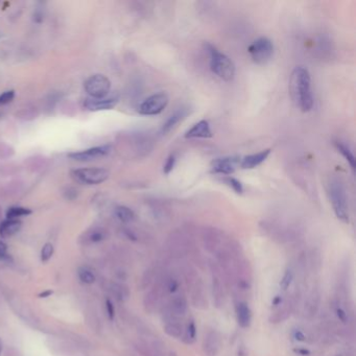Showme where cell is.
I'll list each match as a JSON object with an SVG mask.
<instances>
[{
  "mask_svg": "<svg viewBox=\"0 0 356 356\" xmlns=\"http://www.w3.org/2000/svg\"><path fill=\"white\" fill-rule=\"evenodd\" d=\"M167 249L171 257L173 258H183L186 256L190 251V246L187 242V240L179 235H173L169 238L167 243Z\"/></svg>",
  "mask_w": 356,
  "mask_h": 356,
  "instance_id": "13",
  "label": "cell"
},
{
  "mask_svg": "<svg viewBox=\"0 0 356 356\" xmlns=\"http://www.w3.org/2000/svg\"><path fill=\"white\" fill-rule=\"evenodd\" d=\"M106 306H107V313H108V317L110 320H113L114 319V316H115V308H114V305L113 303L111 302V300H107V303H106Z\"/></svg>",
  "mask_w": 356,
  "mask_h": 356,
  "instance_id": "37",
  "label": "cell"
},
{
  "mask_svg": "<svg viewBox=\"0 0 356 356\" xmlns=\"http://www.w3.org/2000/svg\"><path fill=\"white\" fill-rule=\"evenodd\" d=\"M209 269L211 274V291L213 303L216 308H222L226 301V283L221 271L216 262L210 261Z\"/></svg>",
  "mask_w": 356,
  "mask_h": 356,
  "instance_id": "5",
  "label": "cell"
},
{
  "mask_svg": "<svg viewBox=\"0 0 356 356\" xmlns=\"http://www.w3.org/2000/svg\"><path fill=\"white\" fill-rule=\"evenodd\" d=\"M187 115V109L185 108H182V109H179V110H176L174 113H172L167 119L166 121L163 123L162 125V134H167V133H169L177 123H179L180 121H182Z\"/></svg>",
  "mask_w": 356,
  "mask_h": 356,
  "instance_id": "22",
  "label": "cell"
},
{
  "mask_svg": "<svg viewBox=\"0 0 356 356\" xmlns=\"http://www.w3.org/2000/svg\"><path fill=\"white\" fill-rule=\"evenodd\" d=\"M175 163H176V157H175V155L174 154H171L169 155V157L167 158L165 164H164V168H163V171L165 174H169L172 169L174 168L175 166Z\"/></svg>",
  "mask_w": 356,
  "mask_h": 356,
  "instance_id": "33",
  "label": "cell"
},
{
  "mask_svg": "<svg viewBox=\"0 0 356 356\" xmlns=\"http://www.w3.org/2000/svg\"><path fill=\"white\" fill-rule=\"evenodd\" d=\"M164 296L165 294L162 288V285L158 280L151 291H149V293L145 296L144 307L146 311H148L149 314H152L158 309V307H161V301Z\"/></svg>",
  "mask_w": 356,
  "mask_h": 356,
  "instance_id": "14",
  "label": "cell"
},
{
  "mask_svg": "<svg viewBox=\"0 0 356 356\" xmlns=\"http://www.w3.org/2000/svg\"><path fill=\"white\" fill-rule=\"evenodd\" d=\"M293 338L297 341V342H305L306 341V336L305 333L300 330V329H296L293 332Z\"/></svg>",
  "mask_w": 356,
  "mask_h": 356,
  "instance_id": "38",
  "label": "cell"
},
{
  "mask_svg": "<svg viewBox=\"0 0 356 356\" xmlns=\"http://www.w3.org/2000/svg\"><path fill=\"white\" fill-rule=\"evenodd\" d=\"M184 282L190 297L192 306L199 310L208 308V299L204 282L192 265H185L183 269Z\"/></svg>",
  "mask_w": 356,
  "mask_h": 356,
  "instance_id": "2",
  "label": "cell"
},
{
  "mask_svg": "<svg viewBox=\"0 0 356 356\" xmlns=\"http://www.w3.org/2000/svg\"><path fill=\"white\" fill-rule=\"evenodd\" d=\"M155 275H156L155 270H148V271H146V273H145V275H144V277H143V283H144V286H145V287L148 286V285L152 282V280H154V278H155Z\"/></svg>",
  "mask_w": 356,
  "mask_h": 356,
  "instance_id": "36",
  "label": "cell"
},
{
  "mask_svg": "<svg viewBox=\"0 0 356 356\" xmlns=\"http://www.w3.org/2000/svg\"><path fill=\"white\" fill-rule=\"evenodd\" d=\"M203 243L207 252L215 254L221 248V235L215 229H207L203 232Z\"/></svg>",
  "mask_w": 356,
  "mask_h": 356,
  "instance_id": "18",
  "label": "cell"
},
{
  "mask_svg": "<svg viewBox=\"0 0 356 356\" xmlns=\"http://www.w3.org/2000/svg\"><path fill=\"white\" fill-rule=\"evenodd\" d=\"M115 215L122 222H130L135 218L134 211L126 206H118L115 209Z\"/></svg>",
  "mask_w": 356,
  "mask_h": 356,
  "instance_id": "26",
  "label": "cell"
},
{
  "mask_svg": "<svg viewBox=\"0 0 356 356\" xmlns=\"http://www.w3.org/2000/svg\"><path fill=\"white\" fill-rule=\"evenodd\" d=\"M283 303V299H282V296H276L272 302V306L276 309L277 307H279L281 304Z\"/></svg>",
  "mask_w": 356,
  "mask_h": 356,
  "instance_id": "40",
  "label": "cell"
},
{
  "mask_svg": "<svg viewBox=\"0 0 356 356\" xmlns=\"http://www.w3.org/2000/svg\"><path fill=\"white\" fill-rule=\"evenodd\" d=\"M15 97V91L14 90H9L4 92L3 94H0V105H7L11 103Z\"/></svg>",
  "mask_w": 356,
  "mask_h": 356,
  "instance_id": "35",
  "label": "cell"
},
{
  "mask_svg": "<svg viewBox=\"0 0 356 356\" xmlns=\"http://www.w3.org/2000/svg\"><path fill=\"white\" fill-rule=\"evenodd\" d=\"M168 356H177V354L174 351H169L168 352Z\"/></svg>",
  "mask_w": 356,
  "mask_h": 356,
  "instance_id": "44",
  "label": "cell"
},
{
  "mask_svg": "<svg viewBox=\"0 0 356 356\" xmlns=\"http://www.w3.org/2000/svg\"><path fill=\"white\" fill-rule=\"evenodd\" d=\"M335 313H336V316L341 323H343V324L349 323L348 311L346 310V308L344 306H342V304L339 300H337L336 304H335Z\"/></svg>",
  "mask_w": 356,
  "mask_h": 356,
  "instance_id": "29",
  "label": "cell"
},
{
  "mask_svg": "<svg viewBox=\"0 0 356 356\" xmlns=\"http://www.w3.org/2000/svg\"><path fill=\"white\" fill-rule=\"evenodd\" d=\"M252 60L256 64L268 63L274 55V44L266 37H261L256 39L248 49Z\"/></svg>",
  "mask_w": 356,
  "mask_h": 356,
  "instance_id": "6",
  "label": "cell"
},
{
  "mask_svg": "<svg viewBox=\"0 0 356 356\" xmlns=\"http://www.w3.org/2000/svg\"><path fill=\"white\" fill-rule=\"evenodd\" d=\"M73 179L82 184L87 185H97L106 180L110 175L109 171L100 167H90V168H79L71 171Z\"/></svg>",
  "mask_w": 356,
  "mask_h": 356,
  "instance_id": "7",
  "label": "cell"
},
{
  "mask_svg": "<svg viewBox=\"0 0 356 356\" xmlns=\"http://www.w3.org/2000/svg\"><path fill=\"white\" fill-rule=\"evenodd\" d=\"M186 138H211L212 131L207 120H201L192 125L185 134Z\"/></svg>",
  "mask_w": 356,
  "mask_h": 356,
  "instance_id": "21",
  "label": "cell"
},
{
  "mask_svg": "<svg viewBox=\"0 0 356 356\" xmlns=\"http://www.w3.org/2000/svg\"><path fill=\"white\" fill-rule=\"evenodd\" d=\"M329 197L337 217L343 222H349V206L346 190L339 180L329 184Z\"/></svg>",
  "mask_w": 356,
  "mask_h": 356,
  "instance_id": "4",
  "label": "cell"
},
{
  "mask_svg": "<svg viewBox=\"0 0 356 356\" xmlns=\"http://www.w3.org/2000/svg\"><path fill=\"white\" fill-rule=\"evenodd\" d=\"M298 355H302V356H308L310 354V351L305 349V348H298L294 350Z\"/></svg>",
  "mask_w": 356,
  "mask_h": 356,
  "instance_id": "41",
  "label": "cell"
},
{
  "mask_svg": "<svg viewBox=\"0 0 356 356\" xmlns=\"http://www.w3.org/2000/svg\"><path fill=\"white\" fill-rule=\"evenodd\" d=\"M291 91L294 100L302 112H309L314 108V96L311 92V79L309 71L299 66L296 67L291 78Z\"/></svg>",
  "mask_w": 356,
  "mask_h": 356,
  "instance_id": "1",
  "label": "cell"
},
{
  "mask_svg": "<svg viewBox=\"0 0 356 356\" xmlns=\"http://www.w3.org/2000/svg\"><path fill=\"white\" fill-rule=\"evenodd\" d=\"M162 306H164L172 316L181 319L186 314L188 302L186 297H184L183 295H173L170 300Z\"/></svg>",
  "mask_w": 356,
  "mask_h": 356,
  "instance_id": "16",
  "label": "cell"
},
{
  "mask_svg": "<svg viewBox=\"0 0 356 356\" xmlns=\"http://www.w3.org/2000/svg\"><path fill=\"white\" fill-rule=\"evenodd\" d=\"M22 227V222L18 219H6L0 224V235L2 237H11L15 235Z\"/></svg>",
  "mask_w": 356,
  "mask_h": 356,
  "instance_id": "23",
  "label": "cell"
},
{
  "mask_svg": "<svg viewBox=\"0 0 356 356\" xmlns=\"http://www.w3.org/2000/svg\"><path fill=\"white\" fill-rule=\"evenodd\" d=\"M106 237V234L103 230H94L89 235V240L91 242H99L104 240Z\"/></svg>",
  "mask_w": 356,
  "mask_h": 356,
  "instance_id": "34",
  "label": "cell"
},
{
  "mask_svg": "<svg viewBox=\"0 0 356 356\" xmlns=\"http://www.w3.org/2000/svg\"><path fill=\"white\" fill-rule=\"evenodd\" d=\"M2 351H3V343L0 341V353H2Z\"/></svg>",
  "mask_w": 356,
  "mask_h": 356,
  "instance_id": "45",
  "label": "cell"
},
{
  "mask_svg": "<svg viewBox=\"0 0 356 356\" xmlns=\"http://www.w3.org/2000/svg\"><path fill=\"white\" fill-rule=\"evenodd\" d=\"M50 295H53V292H52V291H46V292L42 293V294L40 295V297H41V298H47V297H49Z\"/></svg>",
  "mask_w": 356,
  "mask_h": 356,
  "instance_id": "42",
  "label": "cell"
},
{
  "mask_svg": "<svg viewBox=\"0 0 356 356\" xmlns=\"http://www.w3.org/2000/svg\"><path fill=\"white\" fill-rule=\"evenodd\" d=\"M321 304V289L319 286L315 285L310 289L305 298L303 305V314L307 320H311L316 317L320 309Z\"/></svg>",
  "mask_w": 356,
  "mask_h": 356,
  "instance_id": "10",
  "label": "cell"
},
{
  "mask_svg": "<svg viewBox=\"0 0 356 356\" xmlns=\"http://www.w3.org/2000/svg\"><path fill=\"white\" fill-rule=\"evenodd\" d=\"M32 213V210L24 207H11L7 211L8 219H18V217L27 216Z\"/></svg>",
  "mask_w": 356,
  "mask_h": 356,
  "instance_id": "27",
  "label": "cell"
},
{
  "mask_svg": "<svg viewBox=\"0 0 356 356\" xmlns=\"http://www.w3.org/2000/svg\"><path fill=\"white\" fill-rule=\"evenodd\" d=\"M84 88L91 98H104L110 92L111 82L103 74H94L86 80Z\"/></svg>",
  "mask_w": 356,
  "mask_h": 356,
  "instance_id": "8",
  "label": "cell"
},
{
  "mask_svg": "<svg viewBox=\"0 0 356 356\" xmlns=\"http://www.w3.org/2000/svg\"><path fill=\"white\" fill-rule=\"evenodd\" d=\"M205 47L210 57V69L212 72L226 82L233 81L235 77V65L233 61L209 43L206 44Z\"/></svg>",
  "mask_w": 356,
  "mask_h": 356,
  "instance_id": "3",
  "label": "cell"
},
{
  "mask_svg": "<svg viewBox=\"0 0 356 356\" xmlns=\"http://www.w3.org/2000/svg\"><path fill=\"white\" fill-rule=\"evenodd\" d=\"M240 160V157H237V156H230V157L215 159L211 163L212 171L214 173L229 175L233 173L237 167H239Z\"/></svg>",
  "mask_w": 356,
  "mask_h": 356,
  "instance_id": "12",
  "label": "cell"
},
{
  "mask_svg": "<svg viewBox=\"0 0 356 356\" xmlns=\"http://www.w3.org/2000/svg\"><path fill=\"white\" fill-rule=\"evenodd\" d=\"M235 314L237 323L241 328H249L252 321V311L249 304L243 301L238 300L235 303Z\"/></svg>",
  "mask_w": 356,
  "mask_h": 356,
  "instance_id": "19",
  "label": "cell"
},
{
  "mask_svg": "<svg viewBox=\"0 0 356 356\" xmlns=\"http://www.w3.org/2000/svg\"><path fill=\"white\" fill-rule=\"evenodd\" d=\"M54 246L50 242H47L43 246L41 251V260L43 262H47L54 255Z\"/></svg>",
  "mask_w": 356,
  "mask_h": 356,
  "instance_id": "31",
  "label": "cell"
},
{
  "mask_svg": "<svg viewBox=\"0 0 356 356\" xmlns=\"http://www.w3.org/2000/svg\"><path fill=\"white\" fill-rule=\"evenodd\" d=\"M79 278L83 283H86V284H92L95 282V276L91 271H89L87 269L79 270Z\"/></svg>",
  "mask_w": 356,
  "mask_h": 356,
  "instance_id": "30",
  "label": "cell"
},
{
  "mask_svg": "<svg viewBox=\"0 0 356 356\" xmlns=\"http://www.w3.org/2000/svg\"><path fill=\"white\" fill-rule=\"evenodd\" d=\"M169 101L168 95L166 93L160 92L156 93L147 98H145L139 106L138 111L141 115L154 116L163 112Z\"/></svg>",
  "mask_w": 356,
  "mask_h": 356,
  "instance_id": "9",
  "label": "cell"
},
{
  "mask_svg": "<svg viewBox=\"0 0 356 356\" xmlns=\"http://www.w3.org/2000/svg\"><path fill=\"white\" fill-rule=\"evenodd\" d=\"M295 279V272L292 268H287L281 278V281H280V287L282 291H287V289L289 288V286L292 285L293 281Z\"/></svg>",
  "mask_w": 356,
  "mask_h": 356,
  "instance_id": "28",
  "label": "cell"
},
{
  "mask_svg": "<svg viewBox=\"0 0 356 356\" xmlns=\"http://www.w3.org/2000/svg\"><path fill=\"white\" fill-rule=\"evenodd\" d=\"M9 257V254H8V247H7V244L0 240V259H7Z\"/></svg>",
  "mask_w": 356,
  "mask_h": 356,
  "instance_id": "39",
  "label": "cell"
},
{
  "mask_svg": "<svg viewBox=\"0 0 356 356\" xmlns=\"http://www.w3.org/2000/svg\"><path fill=\"white\" fill-rule=\"evenodd\" d=\"M117 103H118V97H116V96L104 97V98L88 97L85 99L84 107L89 111L111 110L117 105Z\"/></svg>",
  "mask_w": 356,
  "mask_h": 356,
  "instance_id": "17",
  "label": "cell"
},
{
  "mask_svg": "<svg viewBox=\"0 0 356 356\" xmlns=\"http://www.w3.org/2000/svg\"><path fill=\"white\" fill-rule=\"evenodd\" d=\"M196 340V326L195 322L193 320H189L188 323L186 324L183 332L182 341L186 345H192Z\"/></svg>",
  "mask_w": 356,
  "mask_h": 356,
  "instance_id": "24",
  "label": "cell"
},
{
  "mask_svg": "<svg viewBox=\"0 0 356 356\" xmlns=\"http://www.w3.org/2000/svg\"><path fill=\"white\" fill-rule=\"evenodd\" d=\"M336 356H344V355H343V354H337Z\"/></svg>",
  "mask_w": 356,
  "mask_h": 356,
  "instance_id": "46",
  "label": "cell"
},
{
  "mask_svg": "<svg viewBox=\"0 0 356 356\" xmlns=\"http://www.w3.org/2000/svg\"><path fill=\"white\" fill-rule=\"evenodd\" d=\"M111 151V147L109 145H103V146H95L88 148L82 151H74L68 154V157L72 160L80 161V162H88L92 161L97 158L104 157V156L108 155Z\"/></svg>",
  "mask_w": 356,
  "mask_h": 356,
  "instance_id": "11",
  "label": "cell"
},
{
  "mask_svg": "<svg viewBox=\"0 0 356 356\" xmlns=\"http://www.w3.org/2000/svg\"><path fill=\"white\" fill-rule=\"evenodd\" d=\"M147 356H161V355H159V354H157V353H155V352L152 351V352H148V353H147Z\"/></svg>",
  "mask_w": 356,
  "mask_h": 356,
  "instance_id": "43",
  "label": "cell"
},
{
  "mask_svg": "<svg viewBox=\"0 0 356 356\" xmlns=\"http://www.w3.org/2000/svg\"><path fill=\"white\" fill-rule=\"evenodd\" d=\"M221 346L220 336L216 330H208L203 340V352L206 356H217Z\"/></svg>",
  "mask_w": 356,
  "mask_h": 356,
  "instance_id": "15",
  "label": "cell"
},
{
  "mask_svg": "<svg viewBox=\"0 0 356 356\" xmlns=\"http://www.w3.org/2000/svg\"><path fill=\"white\" fill-rule=\"evenodd\" d=\"M236 193L238 194H241L243 192V186L241 184L240 181H238L237 179H235V177L233 176H227L225 177V180H224Z\"/></svg>",
  "mask_w": 356,
  "mask_h": 356,
  "instance_id": "32",
  "label": "cell"
},
{
  "mask_svg": "<svg viewBox=\"0 0 356 356\" xmlns=\"http://www.w3.org/2000/svg\"><path fill=\"white\" fill-rule=\"evenodd\" d=\"M336 146H337L338 150L344 156V158L347 160V162L350 164L351 168L354 171L355 170V157H354L352 150L349 148V146H347L345 143H343L341 141H336Z\"/></svg>",
  "mask_w": 356,
  "mask_h": 356,
  "instance_id": "25",
  "label": "cell"
},
{
  "mask_svg": "<svg viewBox=\"0 0 356 356\" xmlns=\"http://www.w3.org/2000/svg\"><path fill=\"white\" fill-rule=\"evenodd\" d=\"M271 151H272L271 148H268V149H263L259 152H256V154L248 155L240 160L239 166L242 169H253L268 159Z\"/></svg>",
  "mask_w": 356,
  "mask_h": 356,
  "instance_id": "20",
  "label": "cell"
}]
</instances>
